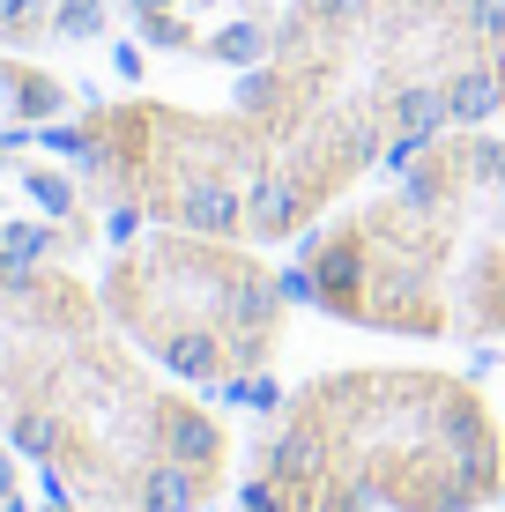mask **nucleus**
<instances>
[{
  "label": "nucleus",
  "mask_w": 505,
  "mask_h": 512,
  "mask_svg": "<svg viewBox=\"0 0 505 512\" xmlns=\"http://www.w3.org/2000/svg\"><path fill=\"white\" fill-rule=\"evenodd\" d=\"M246 512H483L505 498L491 401L454 372H320L253 438Z\"/></svg>",
  "instance_id": "7ed1b4c3"
},
{
  "label": "nucleus",
  "mask_w": 505,
  "mask_h": 512,
  "mask_svg": "<svg viewBox=\"0 0 505 512\" xmlns=\"http://www.w3.org/2000/svg\"><path fill=\"white\" fill-rule=\"evenodd\" d=\"M45 512H134V505H45Z\"/></svg>",
  "instance_id": "6e6552de"
},
{
  "label": "nucleus",
  "mask_w": 505,
  "mask_h": 512,
  "mask_svg": "<svg viewBox=\"0 0 505 512\" xmlns=\"http://www.w3.org/2000/svg\"><path fill=\"white\" fill-rule=\"evenodd\" d=\"M134 8V23H142V38L149 45H171V52H194V38H186V0H127Z\"/></svg>",
  "instance_id": "423d86ee"
},
{
  "label": "nucleus",
  "mask_w": 505,
  "mask_h": 512,
  "mask_svg": "<svg viewBox=\"0 0 505 512\" xmlns=\"http://www.w3.org/2000/svg\"><path fill=\"white\" fill-rule=\"evenodd\" d=\"M30 201H45L52 216H67V208H75V186L52 179V171H30Z\"/></svg>",
  "instance_id": "0eeeda50"
},
{
  "label": "nucleus",
  "mask_w": 505,
  "mask_h": 512,
  "mask_svg": "<svg viewBox=\"0 0 505 512\" xmlns=\"http://www.w3.org/2000/svg\"><path fill=\"white\" fill-rule=\"evenodd\" d=\"M223 119L246 245L305 238L364 171L505 119V0H290Z\"/></svg>",
  "instance_id": "f257e3e1"
},
{
  "label": "nucleus",
  "mask_w": 505,
  "mask_h": 512,
  "mask_svg": "<svg viewBox=\"0 0 505 512\" xmlns=\"http://www.w3.org/2000/svg\"><path fill=\"white\" fill-rule=\"evenodd\" d=\"M104 305L142 357H156L186 386H231L268 372L283 342V275L246 238H208L156 223L127 238L104 268Z\"/></svg>",
  "instance_id": "39448f33"
},
{
  "label": "nucleus",
  "mask_w": 505,
  "mask_h": 512,
  "mask_svg": "<svg viewBox=\"0 0 505 512\" xmlns=\"http://www.w3.org/2000/svg\"><path fill=\"white\" fill-rule=\"evenodd\" d=\"M312 305L409 342L505 334V134L454 127L305 238Z\"/></svg>",
  "instance_id": "20e7f679"
},
{
  "label": "nucleus",
  "mask_w": 505,
  "mask_h": 512,
  "mask_svg": "<svg viewBox=\"0 0 505 512\" xmlns=\"http://www.w3.org/2000/svg\"><path fill=\"white\" fill-rule=\"evenodd\" d=\"M0 498H15V461L0 453Z\"/></svg>",
  "instance_id": "1a4fd4ad"
},
{
  "label": "nucleus",
  "mask_w": 505,
  "mask_h": 512,
  "mask_svg": "<svg viewBox=\"0 0 505 512\" xmlns=\"http://www.w3.org/2000/svg\"><path fill=\"white\" fill-rule=\"evenodd\" d=\"M0 438L90 505L201 512L223 483V423L127 357L104 290L0 245Z\"/></svg>",
  "instance_id": "f03ea898"
}]
</instances>
